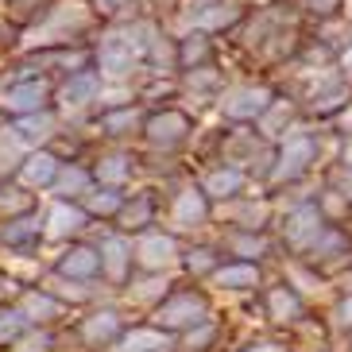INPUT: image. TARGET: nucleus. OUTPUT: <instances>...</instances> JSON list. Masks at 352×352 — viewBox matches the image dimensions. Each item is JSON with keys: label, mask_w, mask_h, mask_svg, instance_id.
<instances>
[{"label": "nucleus", "mask_w": 352, "mask_h": 352, "mask_svg": "<svg viewBox=\"0 0 352 352\" xmlns=\"http://www.w3.org/2000/svg\"><path fill=\"white\" fill-rule=\"evenodd\" d=\"M89 28V8H85L82 0H63L58 8L47 16V20L35 28L28 39H23V47H47V43H66L70 35L85 32Z\"/></svg>", "instance_id": "obj_1"}, {"label": "nucleus", "mask_w": 352, "mask_h": 352, "mask_svg": "<svg viewBox=\"0 0 352 352\" xmlns=\"http://www.w3.org/2000/svg\"><path fill=\"white\" fill-rule=\"evenodd\" d=\"M271 94L263 89V85H236V89H228L225 97H221V113L228 116V120H256L263 109H267Z\"/></svg>", "instance_id": "obj_2"}, {"label": "nucleus", "mask_w": 352, "mask_h": 352, "mask_svg": "<svg viewBox=\"0 0 352 352\" xmlns=\"http://www.w3.org/2000/svg\"><path fill=\"white\" fill-rule=\"evenodd\" d=\"M201 321H206V302L197 294H178V298L163 302L155 314V325H163V329H190Z\"/></svg>", "instance_id": "obj_3"}, {"label": "nucleus", "mask_w": 352, "mask_h": 352, "mask_svg": "<svg viewBox=\"0 0 352 352\" xmlns=\"http://www.w3.org/2000/svg\"><path fill=\"white\" fill-rule=\"evenodd\" d=\"M321 232H325V217H321L318 206H298L287 217V244L290 248H298V252L310 248Z\"/></svg>", "instance_id": "obj_4"}, {"label": "nucleus", "mask_w": 352, "mask_h": 352, "mask_svg": "<svg viewBox=\"0 0 352 352\" xmlns=\"http://www.w3.org/2000/svg\"><path fill=\"white\" fill-rule=\"evenodd\" d=\"M314 151H318V144H314L310 135H294V140H287V147H283L279 155V166H275V182H290V178H298L306 166L314 163Z\"/></svg>", "instance_id": "obj_5"}, {"label": "nucleus", "mask_w": 352, "mask_h": 352, "mask_svg": "<svg viewBox=\"0 0 352 352\" xmlns=\"http://www.w3.org/2000/svg\"><path fill=\"white\" fill-rule=\"evenodd\" d=\"M209 217V197L206 190H182L175 201V209H170V221H175V228H201Z\"/></svg>", "instance_id": "obj_6"}, {"label": "nucleus", "mask_w": 352, "mask_h": 352, "mask_svg": "<svg viewBox=\"0 0 352 352\" xmlns=\"http://www.w3.org/2000/svg\"><path fill=\"white\" fill-rule=\"evenodd\" d=\"M190 132V120L182 113H159L147 120V140L155 147H178Z\"/></svg>", "instance_id": "obj_7"}, {"label": "nucleus", "mask_w": 352, "mask_h": 352, "mask_svg": "<svg viewBox=\"0 0 352 352\" xmlns=\"http://www.w3.org/2000/svg\"><path fill=\"white\" fill-rule=\"evenodd\" d=\"M175 256H178L175 240L163 236V232H147V236L140 240V244H135V259H140V263H144L147 271L170 267V263H175Z\"/></svg>", "instance_id": "obj_8"}, {"label": "nucleus", "mask_w": 352, "mask_h": 352, "mask_svg": "<svg viewBox=\"0 0 352 352\" xmlns=\"http://www.w3.org/2000/svg\"><path fill=\"white\" fill-rule=\"evenodd\" d=\"M47 104V82H20L12 85L8 94H4V109L16 116L23 113H35V109H43Z\"/></svg>", "instance_id": "obj_9"}, {"label": "nucleus", "mask_w": 352, "mask_h": 352, "mask_svg": "<svg viewBox=\"0 0 352 352\" xmlns=\"http://www.w3.org/2000/svg\"><path fill=\"white\" fill-rule=\"evenodd\" d=\"M97 94H101V74L82 70L78 78H70V82H66V89H63V109H82V104H89Z\"/></svg>", "instance_id": "obj_10"}, {"label": "nucleus", "mask_w": 352, "mask_h": 352, "mask_svg": "<svg viewBox=\"0 0 352 352\" xmlns=\"http://www.w3.org/2000/svg\"><path fill=\"white\" fill-rule=\"evenodd\" d=\"M101 267L109 271V279L113 283H124L128 279V259H132V248H128V240H120V236H109L101 244Z\"/></svg>", "instance_id": "obj_11"}, {"label": "nucleus", "mask_w": 352, "mask_h": 352, "mask_svg": "<svg viewBox=\"0 0 352 352\" xmlns=\"http://www.w3.org/2000/svg\"><path fill=\"white\" fill-rule=\"evenodd\" d=\"M58 271H63V279H94L101 271V256L94 248H70L58 263Z\"/></svg>", "instance_id": "obj_12"}, {"label": "nucleus", "mask_w": 352, "mask_h": 352, "mask_svg": "<svg viewBox=\"0 0 352 352\" xmlns=\"http://www.w3.org/2000/svg\"><path fill=\"white\" fill-rule=\"evenodd\" d=\"M54 175H58V159L47 155V151H39V155H32V159L20 163V182L23 186H51Z\"/></svg>", "instance_id": "obj_13"}, {"label": "nucleus", "mask_w": 352, "mask_h": 352, "mask_svg": "<svg viewBox=\"0 0 352 352\" xmlns=\"http://www.w3.org/2000/svg\"><path fill=\"white\" fill-rule=\"evenodd\" d=\"M213 283L221 290H248V287H259V271L252 263H228V267L213 271Z\"/></svg>", "instance_id": "obj_14"}, {"label": "nucleus", "mask_w": 352, "mask_h": 352, "mask_svg": "<svg viewBox=\"0 0 352 352\" xmlns=\"http://www.w3.org/2000/svg\"><path fill=\"white\" fill-rule=\"evenodd\" d=\"M47 236H70V232H78V228L85 225V213L78 206H70V201H58V206L51 209V217H47Z\"/></svg>", "instance_id": "obj_15"}, {"label": "nucleus", "mask_w": 352, "mask_h": 352, "mask_svg": "<svg viewBox=\"0 0 352 352\" xmlns=\"http://www.w3.org/2000/svg\"><path fill=\"white\" fill-rule=\"evenodd\" d=\"M39 236H43L39 217H20V221H8V225H4V232H0V240H4L8 248H28V244H35Z\"/></svg>", "instance_id": "obj_16"}, {"label": "nucleus", "mask_w": 352, "mask_h": 352, "mask_svg": "<svg viewBox=\"0 0 352 352\" xmlns=\"http://www.w3.org/2000/svg\"><path fill=\"white\" fill-rule=\"evenodd\" d=\"M82 337L89 344H104V341H116L120 337V318H116L113 310H104V314H94V318L82 325Z\"/></svg>", "instance_id": "obj_17"}, {"label": "nucleus", "mask_w": 352, "mask_h": 352, "mask_svg": "<svg viewBox=\"0 0 352 352\" xmlns=\"http://www.w3.org/2000/svg\"><path fill=\"white\" fill-rule=\"evenodd\" d=\"M51 128H54V116L43 113V109H35V113H23L20 120H16V128H12V132L20 135L23 144H39L43 135H51Z\"/></svg>", "instance_id": "obj_18"}, {"label": "nucleus", "mask_w": 352, "mask_h": 352, "mask_svg": "<svg viewBox=\"0 0 352 352\" xmlns=\"http://www.w3.org/2000/svg\"><path fill=\"white\" fill-rule=\"evenodd\" d=\"M240 8L236 4H201L194 12V23L197 28H206V32H217V28H228V23H236Z\"/></svg>", "instance_id": "obj_19"}, {"label": "nucleus", "mask_w": 352, "mask_h": 352, "mask_svg": "<svg viewBox=\"0 0 352 352\" xmlns=\"http://www.w3.org/2000/svg\"><path fill=\"white\" fill-rule=\"evenodd\" d=\"M349 97H352V94H349V85L333 78L329 85H321V89H314L310 104H314V113H333V109H341V104L349 101Z\"/></svg>", "instance_id": "obj_20"}, {"label": "nucleus", "mask_w": 352, "mask_h": 352, "mask_svg": "<svg viewBox=\"0 0 352 352\" xmlns=\"http://www.w3.org/2000/svg\"><path fill=\"white\" fill-rule=\"evenodd\" d=\"M159 349H166V333H159V329H135V333H128L124 341H120V349H116V352H159Z\"/></svg>", "instance_id": "obj_21"}, {"label": "nucleus", "mask_w": 352, "mask_h": 352, "mask_svg": "<svg viewBox=\"0 0 352 352\" xmlns=\"http://www.w3.org/2000/svg\"><path fill=\"white\" fill-rule=\"evenodd\" d=\"M244 186V175L240 170H213V175L206 178V197H232L236 190Z\"/></svg>", "instance_id": "obj_22"}, {"label": "nucleus", "mask_w": 352, "mask_h": 352, "mask_svg": "<svg viewBox=\"0 0 352 352\" xmlns=\"http://www.w3.org/2000/svg\"><path fill=\"white\" fill-rule=\"evenodd\" d=\"M263 135H279L283 128L294 120V109H290L287 101H267V109H263Z\"/></svg>", "instance_id": "obj_23"}, {"label": "nucleus", "mask_w": 352, "mask_h": 352, "mask_svg": "<svg viewBox=\"0 0 352 352\" xmlns=\"http://www.w3.org/2000/svg\"><path fill=\"white\" fill-rule=\"evenodd\" d=\"M298 310H302L298 294H290L287 287L271 290V318H275V321H294V318H298Z\"/></svg>", "instance_id": "obj_24"}, {"label": "nucleus", "mask_w": 352, "mask_h": 352, "mask_svg": "<svg viewBox=\"0 0 352 352\" xmlns=\"http://www.w3.org/2000/svg\"><path fill=\"white\" fill-rule=\"evenodd\" d=\"M58 314V302L51 294H28L23 298V318L28 321H43V318H54Z\"/></svg>", "instance_id": "obj_25"}, {"label": "nucleus", "mask_w": 352, "mask_h": 352, "mask_svg": "<svg viewBox=\"0 0 352 352\" xmlns=\"http://www.w3.org/2000/svg\"><path fill=\"white\" fill-rule=\"evenodd\" d=\"M54 182H58V190H63V194H85V190H89V175H85V170H78V166H70V170H63V166H58Z\"/></svg>", "instance_id": "obj_26"}, {"label": "nucleus", "mask_w": 352, "mask_h": 352, "mask_svg": "<svg viewBox=\"0 0 352 352\" xmlns=\"http://www.w3.org/2000/svg\"><path fill=\"white\" fill-rule=\"evenodd\" d=\"M97 178H101L104 186H116V182H124V178H128V159H124V155L104 159V163L97 166Z\"/></svg>", "instance_id": "obj_27"}, {"label": "nucleus", "mask_w": 352, "mask_h": 352, "mask_svg": "<svg viewBox=\"0 0 352 352\" xmlns=\"http://www.w3.org/2000/svg\"><path fill=\"white\" fill-rule=\"evenodd\" d=\"M85 206H89V213H116L124 201L113 190H97V194H85Z\"/></svg>", "instance_id": "obj_28"}, {"label": "nucleus", "mask_w": 352, "mask_h": 352, "mask_svg": "<svg viewBox=\"0 0 352 352\" xmlns=\"http://www.w3.org/2000/svg\"><path fill=\"white\" fill-rule=\"evenodd\" d=\"M20 151H23V140L16 132L4 135L0 140V170H12V166H20Z\"/></svg>", "instance_id": "obj_29"}, {"label": "nucleus", "mask_w": 352, "mask_h": 352, "mask_svg": "<svg viewBox=\"0 0 352 352\" xmlns=\"http://www.w3.org/2000/svg\"><path fill=\"white\" fill-rule=\"evenodd\" d=\"M23 329H28V318H23V310H20V314H0V344H4V341H16Z\"/></svg>", "instance_id": "obj_30"}, {"label": "nucleus", "mask_w": 352, "mask_h": 352, "mask_svg": "<svg viewBox=\"0 0 352 352\" xmlns=\"http://www.w3.org/2000/svg\"><path fill=\"white\" fill-rule=\"evenodd\" d=\"M228 213H232V217H236L244 228H252V232H256L259 221H263V213H267V206H232Z\"/></svg>", "instance_id": "obj_31"}, {"label": "nucleus", "mask_w": 352, "mask_h": 352, "mask_svg": "<svg viewBox=\"0 0 352 352\" xmlns=\"http://www.w3.org/2000/svg\"><path fill=\"white\" fill-rule=\"evenodd\" d=\"M104 128H109V132H124V128H135V113L128 109V113H113V116H104Z\"/></svg>", "instance_id": "obj_32"}, {"label": "nucleus", "mask_w": 352, "mask_h": 352, "mask_svg": "<svg viewBox=\"0 0 352 352\" xmlns=\"http://www.w3.org/2000/svg\"><path fill=\"white\" fill-rule=\"evenodd\" d=\"M163 290H166V283H163V279H147L144 287L135 290V302H151V298H163Z\"/></svg>", "instance_id": "obj_33"}, {"label": "nucleus", "mask_w": 352, "mask_h": 352, "mask_svg": "<svg viewBox=\"0 0 352 352\" xmlns=\"http://www.w3.org/2000/svg\"><path fill=\"white\" fill-rule=\"evenodd\" d=\"M232 248H236L240 256H259V252H263V240L259 236H236L232 240Z\"/></svg>", "instance_id": "obj_34"}, {"label": "nucleus", "mask_w": 352, "mask_h": 352, "mask_svg": "<svg viewBox=\"0 0 352 352\" xmlns=\"http://www.w3.org/2000/svg\"><path fill=\"white\" fill-rule=\"evenodd\" d=\"M209 267H213V252L197 248L194 256H190V271H209Z\"/></svg>", "instance_id": "obj_35"}, {"label": "nucleus", "mask_w": 352, "mask_h": 352, "mask_svg": "<svg viewBox=\"0 0 352 352\" xmlns=\"http://www.w3.org/2000/svg\"><path fill=\"white\" fill-rule=\"evenodd\" d=\"M182 58H186V63H197V58H206V43H201V39H190L186 47H182Z\"/></svg>", "instance_id": "obj_36"}, {"label": "nucleus", "mask_w": 352, "mask_h": 352, "mask_svg": "<svg viewBox=\"0 0 352 352\" xmlns=\"http://www.w3.org/2000/svg\"><path fill=\"white\" fill-rule=\"evenodd\" d=\"M132 221H147V201L144 197L135 201V209H128V225H132Z\"/></svg>", "instance_id": "obj_37"}, {"label": "nucleus", "mask_w": 352, "mask_h": 352, "mask_svg": "<svg viewBox=\"0 0 352 352\" xmlns=\"http://www.w3.org/2000/svg\"><path fill=\"white\" fill-rule=\"evenodd\" d=\"M337 321H341L344 329L352 325V298H344V302H341V310H337Z\"/></svg>", "instance_id": "obj_38"}, {"label": "nucleus", "mask_w": 352, "mask_h": 352, "mask_svg": "<svg viewBox=\"0 0 352 352\" xmlns=\"http://www.w3.org/2000/svg\"><path fill=\"white\" fill-rule=\"evenodd\" d=\"M101 101L104 104H120V101H128V94L124 89H113V94H101Z\"/></svg>", "instance_id": "obj_39"}, {"label": "nucleus", "mask_w": 352, "mask_h": 352, "mask_svg": "<svg viewBox=\"0 0 352 352\" xmlns=\"http://www.w3.org/2000/svg\"><path fill=\"white\" fill-rule=\"evenodd\" d=\"M97 8H101V12H116V8H124V0H97Z\"/></svg>", "instance_id": "obj_40"}, {"label": "nucleus", "mask_w": 352, "mask_h": 352, "mask_svg": "<svg viewBox=\"0 0 352 352\" xmlns=\"http://www.w3.org/2000/svg\"><path fill=\"white\" fill-rule=\"evenodd\" d=\"M12 294V279H0V298H8Z\"/></svg>", "instance_id": "obj_41"}, {"label": "nucleus", "mask_w": 352, "mask_h": 352, "mask_svg": "<svg viewBox=\"0 0 352 352\" xmlns=\"http://www.w3.org/2000/svg\"><path fill=\"white\" fill-rule=\"evenodd\" d=\"M344 166H349V170H352V144L344 147Z\"/></svg>", "instance_id": "obj_42"}, {"label": "nucleus", "mask_w": 352, "mask_h": 352, "mask_svg": "<svg viewBox=\"0 0 352 352\" xmlns=\"http://www.w3.org/2000/svg\"><path fill=\"white\" fill-rule=\"evenodd\" d=\"M248 352H279L275 344H259V349H248Z\"/></svg>", "instance_id": "obj_43"}, {"label": "nucleus", "mask_w": 352, "mask_h": 352, "mask_svg": "<svg viewBox=\"0 0 352 352\" xmlns=\"http://www.w3.org/2000/svg\"><path fill=\"white\" fill-rule=\"evenodd\" d=\"M314 4H318L321 12H329V8H333V0H314Z\"/></svg>", "instance_id": "obj_44"}, {"label": "nucleus", "mask_w": 352, "mask_h": 352, "mask_svg": "<svg viewBox=\"0 0 352 352\" xmlns=\"http://www.w3.org/2000/svg\"><path fill=\"white\" fill-rule=\"evenodd\" d=\"M344 66H349V74H352V51H349V54H344Z\"/></svg>", "instance_id": "obj_45"}]
</instances>
